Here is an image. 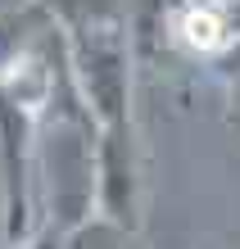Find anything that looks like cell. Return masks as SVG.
<instances>
[{
    "label": "cell",
    "mask_w": 240,
    "mask_h": 249,
    "mask_svg": "<svg viewBox=\"0 0 240 249\" xmlns=\"http://www.w3.org/2000/svg\"><path fill=\"white\" fill-rule=\"evenodd\" d=\"M231 86H227V123L240 131V72H236V77H227Z\"/></svg>",
    "instance_id": "9"
},
{
    "label": "cell",
    "mask_w": 240,
    "mask_h": 249,
    "mask_svg": "<svg viewBox=\"0 0 240 249\" xmlns=\"http://www.w3.org/2000/svg\"><path fill=\"white\" fill-rule=\"evenodd\" d=\"M64 249H141V245H136V231L113 227L104 217H86L64 236Z\"/></svg>",
    "instance_id": "7"
},
{
    "label": "cell",
    "mask_w": 240,
    "mask_h": 249,
    "mask_svg": "<svg viewBox=\"0 0 240 249\" xmlns=\"http://www.w3.org/2000/svg\"><path fill=\"white\" fill-rule=\"evenodd\" d=\"M46 23H50V18L41 14L37 0H23L18 9H5V14H0V72H5V68L27 50V41H32Z\"/></svg>",
    "instance_id": "6"
},
{
    "label": "cell",
    "mask_w": 240,
    "mask_h": 249,
    "mask_svg": "<svg viewBox=\"0 0 240 249\" xmlns=\"http://www.w3.org/2000/svg\"><path fill=\"white\" fill-rule=\"evenodd\" d=\"M37 5L59 32H77V27H95V23H127L123 0H37Z\"/></svg>",
    "instance_id": "5"
},
{
    "label": "cell",
    "mask_w": 240,
    "mask_h": 249,
    "mask_svg": "<svg viewBox=\"0 0 240 249\" xmlns=\"http://www.w3.org/2000/svg\"><path fill=\"white\" fill-rule=\"evenodd\" d=\"M91 217L141 231V136L136 118L95 127V199Z\"/></svg>",
    "instance_id": "3"
},
{
    "label": "cell",
    "mask_w": 240,
    "mask_h": 249,
    "mask_svg": "<svg viewBox=\"0 0 240 249\" xmlns=\"http://www.w3.org/2000/svg\"><path fill=\"white\" fill-rule=\"evenodd\" d=\"M37 127L41 105L0 86V231L5 245L27 240L37 222Z\"/></svg>",
    "instance_id": "2"
},
{
    "label": "cell",
    "mask_w": 240,
    "mask_h": 249,
    "mask_svg": "<svg viewBox=\"0 0 240 249\" xmlns=\"http://www.w3.org/2000/svg\"><path fill=\"white\" fill-rule=\"evenodd\" d=\"M172 36L190 54L227 59L240 46V0H182L172 14Z\"/></svg>",
    "instance_id": "4"
},
{
    "label": "cell",
    "mask_w": 240,
    "mask_h": 249,
    "mask_svg": "<svg viewBox=\"0 0 240 249\" xmlns=\"http://www.w3.org/2000/svg\"><path fill=\"white\" fill-rule=\"evenodd\" d=\"M68 72L95 127L131 118V32L127 23H95L64 32Z\"/></svg>",
    "instance_id": "1"
},
{
    "label": "cell",
    "mask_w": 240,
    "mask_h": 249,
    "mask_svg": "<svg viewBox=\"0 0 240 249\" xmlns=\"http://www.w3.org/2000/svg\"><path fill=\"white\" fill-rule=\"evenodd\" d=\"M64 236L68 231L59 227V222H41L27 240H18V245H9V249H64Z\"/></svg>",
    "instance_id": "8"
}]
</instances>
